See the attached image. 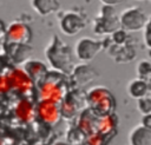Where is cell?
<instances>
[{"mask_svg": "<svg viewBox=\"0 0 151 145\" xmlns=\"http://www.w3.org/2000/svg\"><path fill=\"white\" fill-rule=\"evenodd\" d=\"M68 75H70V81L73 88L81 90L85 86H87L91 81H93L98 75V73L87 62H80L73 66Z\"/></svg>", "mask_w": 151, "mask_h": 145, "instance_id": "9", "label": "cell"}, {"mask_svg": "<svg viewBox=\"0 0 151 145\" xmlns=\"http://www.w3.org/2000/svg\"><path fill=\"white\" fill-rule=\"evenodd\" d=\"M22 70L26 72V74L29 77V79L34 83L38 84L39 81H41L44 79V77L47 73V66L39 60L35 59H29L24 64Z\"/></svg>", "mask_w": 151, "mask_h": 145, "instance_id": "14", "label": "cell"}, {"mask_svg": "<svg viewBox=\"0 0 151 145\" xmlns=\"http://www.w3.org/2000/svg\"><path fill=\"white\" fill-rule=\"evenodd\" d=\"M0 32H5V28H4V24L2 21L0 20Z\"/></svg>", "mask_w": 151, "mask_h": 145, "instance_id": "26", "label": "cell"}, {"mask_svg": "<svg viewBox=\"0 0 151 145\" xmlns=\"http://www.w3.org/2000/svg\"><path fill=\"white\" fill-rule=\"evenodd\" d=\"M7 75L9 79L11 90L15 91L17 93L27 94L34 87V83L29 79L22 68H13L7 72Z\"/></svg>", "mask_w": 151, "mask_h": 145, "instance_id": "11", "label": "cell"}, {"mask_svg": "<svg viewBox=\"0 0 151 145\" xmlns=\"http://www.w3.org/2000/svg\"><path fill=\"white\" fill-rule=\"evenodd\" d=\"M35 114L39 117V119L42 123H45L46 125H51V126L58 124L61 119L59 104L50 101V100L39 99L35 106Z\"/></svg>", "mask_w": 151, "mask_h": 145, "instance_id": "10", "label": "cell"}, {"mask_svg": "<svg viewBox=\"0 0 151 145\" xmlns=\"http://www.w3.org/2000/svg\"><path fill=\"white\" fill-rule=\"evenodd\" d=\"M119 20L118 15L113 8V6L103 5L93 19L92 29L98 35H110L114 31L119 29Z\"/></svg>", "mask_w": 151, "mask_h": 145, "instance_id": "4", "label": "cell"}, {"mask_svg": "<svg viewBox=\"0 0 151 145\" xmlns=\"http://www.w3.org/2000/svg\"><path fill=\"white\" fill-rule=\"evenodd\" d=\"M110 139L111 138L105 137L98 132H93L88 136H85L84 143L85 145H106L110 141Z\"/></svg>", "mask_w": 151, "mask_h": 145, "instance_id": "20", "label": "cell"}, {"mask_svg": "<svg viewBox=\"0 0 151 145\" xmlns=\"http://www.w3.org/2000/svg\"><path fill=\"white\" fill-rule=\"evenodd\" d=\"M31 7L39 14V15H48L57 12L60 7L59 0H29Z\"/></svg>", "mask_w": 151, "mask_h": 145, "instance_id": "18", "label": "cell"}, {"mask_svg": "<svg viewBox=\"0 0 151 145\" xmlns=\"http://www.w3.org/2000/svg\"><path fill=\"white\" fill-rule=\"evenodd\" d=\"M103 5H107V6H113V5H118L120 4L123 0H99Z\"/></svg>", "mask_w": 151, "mask_h": 145, "instance_id": "25", "label": "cell"}, {"mask_svg": "<svg viewBox=\"0 0 151 145\" xmlns=\"http://www.w3.org/2000/svg\"><path fill=\"white\" fill-rule=\"evenodd\" d=\"M58 71H47L46 75L41 81L38 83V94L41 100H50L60 104L67 93L66 84L64 79L58 78Z\"/></svg>", "mask_w": 151, "mask_h": 145, "instance_id": "3", "label": "cell"}, {"mask_svg": "<svg viewBox=\"0 0 151 145\" xmlns=\"http://www.w3.org/2000/svg\"><path fill=\"white\" fill-rule=\"evenodd\" d=\"M103 50L101 40L93 39L91 37H83L78 39L73 47L74 57L81 62L91 61L100 51Z\"/></svg>", "mask_w": 151, "mask_h": 145, "instance_id": "6", "label": "cell"}, {"mask_svg": "<svg viewBox=\"0 0 151 145\" xmlns=\"http://www.w3.org/2000/svg\"><path fill=\"white\" fill-rule=\"evenodd\" d=\"M127 141L129 145H151V128L145 127L142 124L136 125L130 130Z\"/></svg>", "mask_w": 151, "mask_h": 145, "instance_id": "15", "label": "cell"}, {"mask_svg": "<svg viewBox=\"0 0 151 145\" xmlns=\"http://www.w3.org/2000/svg\"><path fill=\"white\" fill-rule=\"evenodd\" d=\"M117 126H118V118L114 113L107 114L104 117H98L97 119V125H96V132L112 138L114 137L117 132Z\"/></svg>", "mask_w": 151, "mask_h": 145, "instance_id": "12", "label": "cell"}, {"mask_svg": "<svg viewBox=\"0 0 151 145\" xmlns=\"http://www.w3.org/2000/svg\"><path fill=\"white\" fill-rule=\"evenodd\" d=\"M5 38L7 46L11 45H28L32 40V29L29 25L24 21L15 20L5 29Z\"/></svg>", "mask_w": 151, "mask_h": 145, "instance_id": "7", "label": "cell"}, {"mask_svg": "<svg viewBox=\"0 0 151 145\" xmlns=\"http://www.w3.org/2000/svg\"><path fill=\"white\" fill-rule=\"evenodd\" d=\"M14 114L19 120L24 123H31L35 117V106L26 98L20 99L14 106Z\"/></svg>", "mask_w": 151, "mask_h": 145, "instance_id": "16", "label": "cell"}, {"mask_svg": "<svg viewBox=\"0 0 151 145\" xmlns=\"http://www.w3.org/2000/svg\"><path fill=\"white\" fill-rule=\"evenodd\" d=\"M54 145H70V144H67V143H64V141H58V143H55Z\"/></svg>", "mask_w": 151, "mask_h": 145, "instance_id": "27", "label": "cell"}, {"mask_svg": "<svg viewBox=\"0 0 151 145\" xmlns=\"http://www.w3.org/2000/svg\"><path fill=\"white\" fill-rule=\"evenodd\" d=\"M149 17L138 6H131L125 8L119 15V27L125 32H137L142 31L145 24L149 21Z\"/></svg>", "mask_w": 151, "mask_h": 145, "instance_id": "5", "label": "cell"}, {"mask_svg": "<svg viewBox=\"0 0 151 145\" xmlns=\"http://www.w3.org/2000/svg\"><path fill=\"white\" fill-rule=\"evenodd\" d=\"M85 104L94 116L104 117L114 113L116 98L113 93L105 86H93L85 92Z\"/></svg>", "mask_w": 151, "mask_h": 145, "instance_id": "2", "label": "cell"}, {"mask_svg": "<svg viewBox=\"0 0 151 145\" xmlns=\"http://www.w3.org/2000/svg\"><path fill=\"white\" fill-rule=\"evenodd\" d=\"M136 73H137V78L143 79L145 81H150V78H151V64H150V61L146 59L138 61V64L136 66Z\"/></svg>", "mask_w": 151, "mask_h": 145, "instance_id": "19", "label": "cell"}, {"mask_svg": "<svg viewBox=\"0 0 151 145\" xmlns=\"http://www.w3.org/2000/svg\"><path fill=\"white\" fill-rule=\"evenodd\" d=\"M136 1H149V0H136Z\"/></svg>", "mask_w": 151, "mask_h": 145, "instance_id": "28", "label": "cell"}, {"mask_svg": "<svg viewBox=\"0 0 151 145\" xmlns=\"http://www.w3.org/2000/svg\"><path fill=\"white\" fill-rule=\"evenodd\" d=\"M137 110L139 111V113L142 116L151 113V98H150V95L137 99Z\"/></svg>", "mask_w": 151, "mask_h": 145, "instance_id": "21", "label": "cell"}, {"mask_svg": "<svg viewBox=\"0 0 151 145\" xmlns=\"http://www.w3.org/2000/svg\"><path fill=\"white\" fill-rule=\"evenodd\" d=\"M126 92L132 99H140L143 97L150 95V84L149 81H145L139 78L132 79L126 85Z\"/></svg>", "mask_w": 151, "mask_h": 145, "instance_id": "17", "label": "cell"}, {"mask_svg": "<svg viewBox=\"0 0 151 145\" xmlns=\"http://www.w3.org/2000/svg\"><path fill=\"white\" fill-rule=\"evenodd\" d=\"M97 119L98 117L94 116L88 108H84L80 111V114L77 119V127L78 130L84 134L88 136L93 132H96V125H97Z\"/></svg>", "mask_w": 151, "mask_h": 145, "instance_id": "13", "label": "cell"}, {"mask_svg": "<svg viewBox=\"0 0 151 145\" xmlns=\"http://www.w3.org/2000/svg\"><path fill=\"white\" fill-rule=\"evenodd\" d=\"M8 91H11L8 75H7V73L0 74V92L5 93V92H8Z\"/></svg>", "mask_w": 151, "mask_h": 145, "instance_id": "23", "label": "cell"}, {"mask_svg": "<svg viewBox=\"0 0 151 145\" xmlns=\"http://www.w3.org/2000/svg\"><path fill=\"white\" fill-rule=\"evenodd\" d=\"M45 57L52 67L65 75H68L76 65V57L68 44H66L59 35L53 34L45 47Z\"/></svg>", "mask_w": 151, "mask_h": 145, "instance_id": "1", "label": "cell"}, {"mask_svg": "<svg viewBox=\"0 0 151 145\" xmlns=\"http://www.w3.org/2000/svg\"><path fill=\"white\" fill-rule=\"evenodd\" d=\"M150 19L149 21L145 24V26L143 27V41H144V45L147 50L151 48V26H150Z\"/></svg>", "mask_w": 151, "mask_h": 145, "instance_id": "22", "label": "cell"}, {"mask_svg": "<svg viewBox=\"0 0 151 145\" xmlns=\"http://www.w3.org/2000/svg\"><path fill=\"white\" fill-rule=\"evenodd\" d=\"M140 124H142L143 126H145V127L151 128V113H150V114H144V116H142V121H140Z\"/></svg>", "mask_w": 151, "mask_h": 145, "instance_id": "24", "label": "cell"}, {"mask_svg": "<svg viewBox=\"0 0 151 145\" xmlns=\"http://www.w3.org/2000/svg\"><path fill=\"white\" fill-rule=\"evenodd\" d=\"M86 26V19L76 11H66L61 14L59 19V28L60 31L68 35L73 37L81 32Z\"/></svg>", "mask_w": 151, "mask_h": 145, "instance_id": "8", "label": "cell"}]
</instances>
